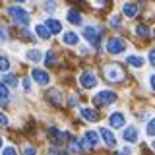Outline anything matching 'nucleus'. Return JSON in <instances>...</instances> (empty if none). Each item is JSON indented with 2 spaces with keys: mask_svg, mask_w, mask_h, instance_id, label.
<instances>
[{
  "mask_svg": "<svg viewBox=\"0 0 155 155\" xmlns=\"http://www.w3.org/2000/svg\"><path fill=\"white\" fill-rule=\"evenodd\" d=\"M45 25L51 29V33H60V31H62V23L58 21V19H52V18H51V19H47Z\"/></svg>",
  "mask_w": 155,
  "mask_h": 155,
  "instance_id": "18",
  "label": "nucleus"
},
{
  "mask_svg": "<svg viewBox=\"0 0 155 155\" xmlns=\"http://www.w3.org/2000/svg\"><path fill=\"white\" fill-rule=\"evenodd\" d=\"M10 68V60L6 56H0V72H8Z\"/></svg>",
  "mask_w": 155,
  "mask_h": 155,
  "instance_id": "28",
  "label": "nucleus"
},
{
  "mask_svg": "<svg viewBox=\"0 0 155 155\" xmlns=\"http://www.w3.org/2000/svg\"><path fill=\"white\" fill-rule=\"evenodd\" d=\"M8 14L12 16V19L18 23V25H27V23H29V14L23 8H19V6L8 8Z\"/></svg>",
  "mask_w": 155,
  "mask_h": 155,
  "instance_id": "2",
  "label": "nucleus"
},
{
  "mask_svg": "<svg viewBox=\"0 0 155 155\" xmlns=\"http://www.w3.org/2000/svg\"><path fill=\"white\" fill-rule=\"evenodd\" d=\"M23 87H25V91L31 89V81H29V78H25V80H23Z\"/></svg>",
  "mask_w": 155,
  "mask_h": 155,
  "instance_id": "34",
  "label": "nucleus"
},
{
  "mask_svg": "<svg viewBox=\"0 0 155 155\" xmlns=\"http://www.w3.org/2000/svg\"><path fill=\"white\" fill-rule=\"evenodd\" d=\"M99 136H101V134L93 132V130H87V132H85V142L89 143L91 147H95V145L99 143Z\"/></svg>",
  "mask_w": 155,
  "mask_h": 155,
  "instance_id": "15",
  "label": "nucleus"
},
{
  "mask_svg": "<svg viewBox=\"0 0 155 155\" xmlns=\"http://www.w3.org/2000/svg\"><path fill=\"white\" fill-rule=\"evenodd\" d=\"M97 2H99V4H103V2H105V0H97Z\"/></svg>",
  "mask_w": 155,
  "mask_h": 155,
  "instance_id": "38",
  "label": "nucleus"
},
{
  "mask_svg": "<svg viewBox=\"0 0 155 155\" xmlns=\"http://www.w3.org/2000/svg\"><path fill=\"white\" fill-rule=\"evenodd\" d=\"M105 76H107V80H110V81H120L124 74H122V70H120V66L109 64L105 68Z\"/></svg>",
  "mask_w": 155,
  "mask_h": 155,
  "instance_id": "6",
  "label": "nucleus"
},
{
  "mask_svg": "<svg viewBox=\"0 0 155 155\" xmlns=\"http://www.w3.org/2000/svg\"><path fill=\"white\" fill-rule=\"evenodd\" d=\"M25 58L29 62H39L43 58V54H41V51H37V48H31V51L25 52Z\"/></svg>",
  "mask_w": 155,
  "mask_h": 155,
  "instance_id": "21",
  "label": "nucleus"
},
{
  "mask_svg": "<svg viewBox=\"0 0 155 155\" xmlns=\"http://www.w3.org/2000/svg\"><path fill=\"white\" fill-rule=\"evenodd\" d=\"M43 8H45L47 12H54V10L58 8V4L54 2V0H45V2H43Z\"/></svg>",
  "mask_w": 155,
  "mask_h": 155,
  "instance_id": "25",
  "label": "nucleus"
},
{
  "mask_svg": "<svg viewBox=\"0 0 155 155\" xmlns=\"http://www.w3.org/2000/svg\"><path fill=\"white\" fill-rule=\"evenodd\" d=\"M23 155H35V147H31V145H25V147H23Z\"/></svg>",
  "mask_w": 155,
  "mask_h": 155,
  "instance_id": "30",
  "label": "nucleus"
},
{
  "mask_svg": "<svg viewBox=\"0 0 155 155\" xmlns=\"http://www.w3.org/2000/svg\"><path fill=\"white\" fill-rule=\"evenodd\" d=\"M48 155H66V153H64V151H60V149H56V145H54V147L48 151Z\"/></svg>",
  "mask_w": 155,
  "mask_h": 155,
  "instance_id": "32",
  "label": "nucleus"
},
{
  "mask_svg": "<svg viewBox=\"0 0 155 155\" xmlns=\"http://www.w3.org/2000/svg\"><path fill=\"white\" fill-rule=\"evenodd\" d=\"M84 37H85L95 48L99 47V37H101V33H99V29H97V27H91V25L84 27Z\"/></svg>",
  "mask_w": 155,
  "mask_h": 155,
  "instance_id": "5",
  "label": "nucleus"
},
{
  "mask_svg": "<svg viewBox=\"0 0 155 155\" xmlns=\"http://www.w3.org/2000/svg\"><path fill=\"white\" fill-rule=\"evenodd\" d=\"M138 12H140V6L136 2H126L124 6H122V14L126 18H136L138 16Z\"/></svg>",
  "mask_w": 155,
  "mask_h": 155,
  "instance_id": "10",
  "label": "nucleus"
},
{
  "mask_svg": "<svg viewBox=\"0 0 155 155\" xmlns=\"http://www.w3.org/2000/svg\"><path fill=\"white\" fill-rule=\"evenodd\" d=\"M149 85H151V89L155 91V74H151V76H149Z\"/></svg>",
  "mask_w": 155,
  "mask_h": 155,
  "instance_id": "36",
  "label": "nucleus"
},
{
  "mask_svg": "<svg viewBox=\"0 0 155 155\" xmlns=\"http://www.w3.org/2000/svg\"><path fill=\"white\" fill-rule=\"evenodd\" d=\"M80 114L84 116L85 120H89V122H95V120L99 118V114L95 113V109H89V107H81V109H80Z\"/></svg>",
  "mask_w": 155,
  "mask_h": 155,
  "instance_id": "13",
  "label": "nucleus"
},
{
  "mask_svg": "<svg viewBox=\"0 0 155 155\" xmlns=\"http://www.w3.org/2000/svg\"><path fill=\"white\" fill-rule=\"evenodd\" d=\"M0 147H2V138H0Z\"/></svg>",
  "mask_w": 155,
  "mask_h": 155,
  "instance_id": "40",
  "label": "nucleus"
},
{
  "mask_svg": "<svg viewBox=\"0 0 155 155\" xmlns=\"http://www.w3.org/2000/svg\"><path fill=\"white\" fill-rule=\"evenodd\" d=\"M2 80H4V84L10 85V87H16V85H18V78L14 76V74H6Z\"/></svg>",
  "mask_w": 155,
  "mask_h": 155,
  "instance_id": "23",
  "label": "nucleus"
},
{
  "mask_svg": "<svg viewBox=\"0 0 155 155\" xmlns=\"http://www.w3.org/2000/svg\"><path fill=\"white\" fill-rule=\"evenodd\" d=\"M62 41H64L66 45H78V43H80V37H78L74 31H66L64 37H62Z\"/></svg>",
  "mask_w": 155,
  "mask_h": 155,
  "instance_id": "17",
  "label": "nucleus"
},
{
  "mask_svg": "<svg viewBox=\"0 0 155 155\" xmlns=\"http://www.w3.org/2000/svg\"><path fill=\"white\" fill-rule=\"evenodd\" d=\"M110 25H113V27H120V25H122V18H120V16H113V18H110Z\"/></svg>",
  "mask_w": 155,
  "mask_h": 155,
  "instance_id": "29",
  "label": "nucleus"
},
{
  "mask_svg": "<svg viewBox=\"0 0 155 155\" xmlns=\"http://www.w3.org/2000/svg\"><path fill=\"white\" fill-rule=\"evenodd\" d=\"M35 33H37V37L39 39H43V41H48V39H51V29H48L47 25H41V23H39V25L35 27Z\"/></svg>",
  "mask_w": 155,
  "mask_h": 155,
  "instance_id": "14",
  "label": "nucleus"
},
{
  "mask_svg": "<svg viewBox=\"0 0 155 155\" xmlns=\"http://www.w3.org/2000/svg\"><path fill=\"white\" fill-rule=\"evenodd\" d=\"M116 155H120V153H116Z\"/></svg>",
  "mask_w": 155,
  "mask_h": 155,
  "instance_id": "42",
  "label": "nucleus"
},
{
  "mask_svg": "<svg viewBox=\"0 0 155 155\" xmlns=\"http://www.w3.org/2000/svg\"><path fill=\"white\" fill-rule=\"evenodd\" d=\"M31 78L37 81L39 85H48V81H51V76H48V72H45V70H39V68H33Z\"/></svg>",
  "mask_w": 155,
  "mask_h": 155,
  "instance_id": "8",
  "label": "nucleus"
},
{
  "mask_svg": "<svg viewBox=\"0 0 155 155\" xmlns=\"http://www.w3.org/2000/svg\"><path fill=\"white\" fill-rule=\"evenodd\" d=\"M16 2H25V0H16Z\"/></svg>",
  "mask_w": 155,
  "mask_h": 155,
  "instance_id": "39",
  "label": "nucleus"
},
{
  "mask_svg": "<svg viewBox=\"0 0 155 155\" xmlns=\"http://www.w3.org/2000/svg\"><path fill=\"white\" fill-rule=\"evenodd\" d=\"M2 155H18V153H16V149H14L12 145H10V147H6V149L2 151Z\"/></svg>",
  "mask_w": 155,
  "mask_h": 155,
  "instance_id": "31",
  "label": "nucleus"
},
{
  "mask_svg": "<svg viewBox=\"0 0 155 155\" xmlns=\"http://www.w3.org/2000/svg\"><path fill=\"white\" fill-rule=\"evenodd\" d=\"M109 124L113 126V128H122V126L126 124V118L122 113H113L109 116Z\"/></svg>",
  "mask_w": 155,
  "mask_h": 155,
  "instance_id": "11",
  "label": "nucleus"
},
{
  "mask_svg": "<svg viewBox=\"0 0 155 155\" xmlns=\"http://www.w3.org/2000/svg\"><path fill=\"white\" fill-rule=\"evenodd\" d=\"M126 62H128V64L130 66H134V68H142L143 64H145V62H143V58L142 56H128V58H126Z\"/></svg>",
  "mask_w": 155,
  "mask_h": 155,
  "instance_id": "22",
  "label": "nucleus"
},
{
  "mask_svg": "<svg viewBox=\"0 0 155 155\" xmlns=\"http://www.w3.org/2000/svg\"><path fill=\"white\" fill-rule=\"evenodd\" d=\"M147 58H149V62L155 66V48H153V51H149V56H147Z\"/></svg>",
  "mask_w": 155,
  "mask_h": 155,
  "instance_id": "33",
  "label": "nucleus"
},
{
  "mask_svg": "<svg viewBox=\"0 0 155 155\" xmlns=\"http://www.w3.org/2000/svg\"><path fill=\"white\" fill-rule=\"evenodd\" d=\"M136 35H138V37H147L149 35V29L145 27V25H138V27H136Z\"/></svg>",
  "mask_w": 155,
  "mask_h": 155,
  "instance_id": "26",
  "label": "nucleus"
},
{
  "mask_svg": "<svg viewBox=\"0 0 155 155\" xmlns=\"http://www.w3.org/2000/svg\"><path fill=\"white\" fill-rule=\"evenodd\" d=\"M122 138H124L128 143H136V142H138V138H140V132H138V128H136V126H128V128L124 130Z\"/></svg>",
  "mask_w": 155,
  "mask_h": 155,
  "instance_id": "9",
  "label": "nucleus"
},
{
  "mask_svg": "<svg viewBox=\"0 0 155 155\" xmlns=\"http://www.w3.org/2000/svg\"><path fill=\"white\" fill-rule=\"evenodd\" d=\"M66 138H68V134L66 132H60L58 128H48V140H51V143L52 145H62L66 142Z\"/></svg>",
  "mask_w": 155,
  "mask_h": 155,
  "instance_id": "4",
  "label": "nucleus"
},
{
  "mask_svg": "<svg viewBox=\"0 0 155 155\" xmlns=\"http://www.w3.org/2000/svg\"><path fill=\"white\" fill-rule=\"evenodd\" d=\"M99 134H101V138H103V142H105L107 145H110V147H113V145H116V138H114V134L110 132L109 128H101Z\"/></svg>",
  "mask_w": 155,
  "mask_h": 155,
  "instance_id": "12",
  "label": "nucleus"
},
{
  "mask_svg": "<svg viewBox=\"0 0 155 155\" xmlns=\"http://www.w3.org/2000/svg\"><path fill=\"white\" fill-rule=\"evenodd\" d=\"M54 62H56V54H54V52H47V56H45V64L47 66H52V64H54Z\"/></svg>",
  "mask_w": 155,
  "mask_h": 155,
  "instance_id": "27",
  "label": "nucleus"
},
{
  "mask_svg": "<svg viewBox=\"0 0 155 155\" xmlns=\"http://www.w3.org/2000/svg\"><path fill=\"white\" fill-rule=\"evenodd\" d=\"M80 84H81V87H85V89H93L97 85V78H95L93 72H84V74L80 76Z\"/></svg>",
  "mask_w": 155,
  "mask_h": 155,
  "instance_id": "7",
  "label": "nucleus"
},
{
  "mask_svg": "<svg viewBox=\"0 0 155 155\" xmlns=\"http://www.w3.org/2000/svg\"><path fill=\"white\" fill-rule=\"evenodd\" d=\"M47 99L51 101L52 105H60L62 103V95H60V91H58V89H51L47 93Z\"/></svg>",
  "mask_w": 155,
  "mask_h": 155,
  "instance_id": "16",
  "label": "nucleus"
},
{
  "mask_svg": "<svg viewBox=\"0 0 155 155\" xmlns=\"http://www.w3.org/2000/svg\"><path fill=\"white\" fill-rule=\"evenodd\" d=\"M6 124H8V118H6L2 113H0V126H6Z\"/></svg>",
  "mask_w": 155,
  "mask_h": 155,
  "instance_id": "35",
  "label": "nucleus"
},
{
  "mask_svg": "<svg viewBox=\"0 0 155 155\" xmlns=\"http://www.w3.org/2000/svg\"><path fill=\"white\" fill-rule=\"evenodd\" d=\"M151 145H153V149H155V142H153V143H151Z\"/></svg>",
  "mask_w": 155,
  "mask_h": 155,
  "instance_id": "41",
  "label": "nucleus"
},
{
  "mask_svg": "<svg viewBox=\"0 0 155 155\" xmlns=\"http://www.w3.org/2000/svg\"><path fill=\"white\" fill-rule=\"evenodd\" d=\"M8 99H10V91H8V85L0 81V105H6V103H8Z\"/></svg>",
  "mask_w": 155,
  "mask_h": 155,
  "instance_id": "20",
  "label": "nucleus"
},
{
  "mask_svg": "<svg viewBox=\"0 0 155 155\" xmlns=\"http://www.w3.org/2000/svg\"><path fill=\"white\" fill-rule=\"evenodd\" d=\"M145 132H147L149 138H153V136H155V116L147 122V126H145Z\"/></svg>",
  "mask_w": 155,
  "mask_h": 155,
  "instance_id": "24",
  "label": "nucleus"
},
{
  "mask_svg": "<svg viewBox=\"0 0 155 155\" xmlns=\"http://www.w3.org/2000/svg\"><path fill=\"white\" fill-rule=\"evenodd\" d=\"M68 21L72 23V25H81V16L78 10H70L68 12Z\"/></svg>",
  "mask_w": 155,
  "mask_h": 155,
  "instance_id": "19",
  "label": "nucleus"
},
{
  "mask_svg": "<svg viewBox=\"0 0 155 155\" xmlns=\"http://www.w3.org/2000/svg\"><path fill=\"white\" fill-rule=\"evenodd\" d=\"M116 101V93L114 91H109V89H103L99 93H95L93 97V105L95 107H103V105H110Z\"/></svg>",
  "mask_w": 155,
  "mask_h": 155,
  "instance_id": "1",
  "label": "nucleus"
},
{
  "mask_svg": "<svg viewBox=\"0 0 155 155\" xmlns=\"http://www.w3.org/2000/svg\"><path fill=\"white\" fill-rule=\"evenodd\" d=\"M6 39H8V35L4 33V29H0V41H6Z\"/></svg>",
  "mask_w": 155,
  "mask_h": 155,
  "instance_id": "37",
  "label": "nucleus"
},
{
  "mask_svg": "<svg viewBox=\"0 0 155 155\" xmlns=\"http://www.w3.org/2000/svg\"><path fill=\"white\" fill-rule=\"evenodd\" d=\"M107 51L110 52V54H120V52L126 51V41L120 37H110L109 41H107Z\"/></svg>",
  "mask_w": 155,
  "mask_h": 155,
  "instance_id": "3",
  "label": "nucleus"
}]
</instances>
